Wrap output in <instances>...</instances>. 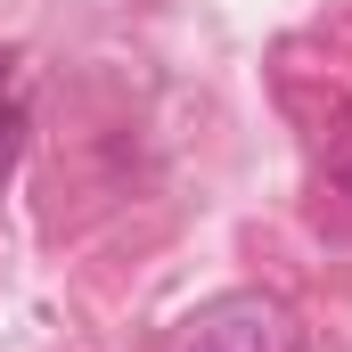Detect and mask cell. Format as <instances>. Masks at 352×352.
Returning <instances> with one entry per match:
<instances>
[{
	"label": "cell",
	"instance_id": "cell-1",
	"mask_svg": "<svg viewBox=\"0 0 352 352\" xmlns=\"http://www.w3.org/2000/svg\"><path fill=\"white\" fill-rule=\"evenodd\" d=\"M188 352H270V303H221V311H205L197 320V336Z\"/></svg>",
	"mask_w": 352,
	"mask_h": 352
},
{
	"label": "cell",
	"instance_id": "cell-2",
	"mask_svg": "<svg viewBox=\"0 0 352 352\" xmlns=\"http://www.w3.org/2000/svg\"><path fill=\"white\" fill-rule=\"evenodd\" d=\"M16 140H25V115H16V107H0V180L16 173Z\"/></svg>",
	"mask_w": 352,
	"mask_h": 352
},
{
	"label": "cell",
	"instance_id": "cell-3",
	"mask_svg": "<svg viewBox=\"0 0 352 352\" xmlns=\"http://www.w3.org/2000/svg\"><path fill=\"white\" fill-rule=\"evenodd\" d=\"M344 173H352V140H344Z\"/></svg>",
	"mask_w": 352,
	"mask_h": 352
}]
</instances>
